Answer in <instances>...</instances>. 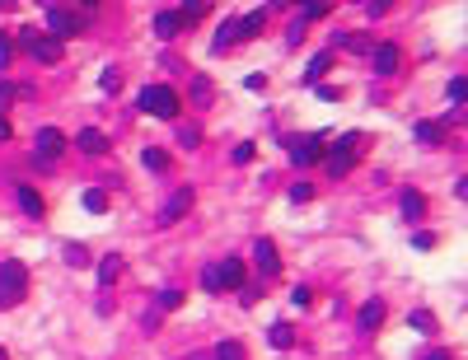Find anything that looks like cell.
Instances as JSON below:
<instances>
[{"label":"cell","instance_id":"obj_50","mask_svg":"<svg viewBox=\"0 0 468 360\" xmlns=\"http://www.w3.org/2000/svg\"><path fill=\"white\" fill-rule=\"evenodd\" d=\"M426 360H449V356H445V351H431V356H426Z\"/></svg>","mask_w":468,"mask_h":360},{"label":"cell","instance_id":"obj_12","mask_svg":"<svg viewBox=\"0 0 468 360\" xmlns=\"http://www.w3.org/2000/svg\"><path fill=\"white\" fill-rule=\"evenodd\" d=\"M262 24H267V10H248V14L234 19V38H258Z\"/></svg>","mask_w":468,"mask_h":360},{"label":"cell","instance_id":"obj_46","mask_svg":"<svg viewBox=\"0 0 468 360\" xmlns=\"http://www.w3.org/2000/svg\"><path fill=\"white\" fill-rule=\"evenodd\" d=\"M300 38H305V24H300V19H295V24H290V33H286V43H290V47H295V43H300Z\"/></svg>","mask_w":468,"mask_h":360},{"label":"cell","instance_id":"obj_51","mask_svg":"<svg viewBox=\"0 0 468 360\" xmlns=\"http://www.w3.org/2000/svg\"><path fill=\"white\" fill-rule=\"evenodd\" d=\"M0 360H10V356H5V346H0Z\"/></svg>","mask_w":468,"mask_h":360},{"label":"cell","instance_id":"obj_10","mask_svg":"<svg viewBox=\"0 0 468 360\" xmlns=\"http://www.w3.org/2000/svg\"><path fill=\"white\" fill-rule=\"evenodd\" d=\"M215 272H220V290H239V285L248 281V267H244V257H225Z\"/></svg>","mask_w":468,"mask_h":360},{"label":"cell","instance_id":"obj_42","mask_svg":"<svg viewBox=\"0 0 468 360\" xmlns=\"http://www.w3.org/2000/svg\"><path fill=\"white\" fill-rule=\"evenodd\" d=\"M314 94H318L323 103H338L342 99V89H328V84H314Z\"/></svg>","mask_w":468,"mask_h":360},{"label":"cell","instance_id":"obj_23","mask_svg":"<svg viewBox=\"0 0 468 360\" xmlns=\"http://www.w3.org/2000/svg\"><path fill=\"white\" fill-rule=\"evenodd\" d=\"M333 14V5H323V0H309V5H300V24H314V19H328Z\"/></svg>","mask_w":468,"mask_h":360},{"label":"cell","instance_id":"obj_35","mask_svg":"<svg viewBox=\"0 0 468 360\" xmlns=\"http://www.w3.org/2000/svg\"><path fill=\"white\" fill-rule=\"evenodd\" d=\"M253 154H258V145H253V141H239V145H234V164H248V159H253Z\"/></svg>","mask_w":468,"mask_h":360},{"label":"cell","instance_id":"obj_21","mask_svg":"<svg viewBox=\"0 0 468 360\" xmlns=\"http://www.w3.org/2000/svg\"><path fill=\"white\" fill-rule=\"evenodd\" d=\"M328 66H333V51L323 47L318 51V56H314L309 66H305V80H309V84H318V80H323V71H328Z\"/></svg>","mask_w":468,"mask_h":360},{"label":"cell","instance_id":"obj_40","mask_svg":"<svg viewBox=\"0 0 468 360\" xmlns=\"http://www.w3.org/2000/svg\"><path fill=\"white\" fill-rule=\"evenodd\" d=\"M19 99V84H10V80H0V112H5V103Z\"/></svg>","mask_w":468,"mask_h":360},{"label":"cell","instance_id":"obj_15","mask_svg":"<svg viewBox=\"0 0 468 360\" xmlns=\"http://www.w3.org/2000/svg\"><path fill=\"white\" fill-rule=\"evenodd\" d=\"M356 323H361V333H375L384 323V300H365L361 313H356Z\"/></svg>","mask_w":468,"mask_h":360},{"label":"cell","instance_id":"obj_45","mask_svg":"<svg viewBox=\"0 0 468 360\" xmlns=\"http://www.w3.org/2000/svg\"><path fill=\"white\" fill-rule=\"evenodd\" d=\"M309 300H314V290H309V285H295V304H300V309H309Z\"/></svg>","mask_w":468,"mask_h":360},{"label":"cell","instance_id":"obj_24","mask_svg":"<svg viewBox=\"0 0 468 360\" xmlns=\"http://www.w3.org/2000/svg\"><path fill=\"white\" fill-rule=\"evenodd\" d=\"M84 211H89V215H104L108 211V192L104 187H89V192H84Z\"/></svg>","mask_w":468,"mask_h":360},{"label":"cell","instance_id":"obj_8","mask_svg":"<svg viewBox=\"0 0 468 360\" xmlns=\"http://www.w3.org/2000/svg\"><path fill=\"white\" fill-rule=\"evenodd\" d=\"M253 262H258L262 276H281V257H277V243L272 239H253Z\"/></svg>","mask_w":468,"mask_h":360},{"label":"cell","instance_id":"obj_43","mask_svg":"<svg viewBox=\"0 0 468 360\" xmlns=\"http://www.w3.org/2000/svg\"><path fill=\"white\" fill-rule=\"evenodd\" d=\"M384 10H389V0H370V5H365V19H379Z\"/></svg>","mask_w":468,"mask_h":360},{"label":"cell","instance_id":"obj_4","mask_svg":"<svg viewBox=\"0 0 468 360\" xmlns=\"http://www.w3.org/2000/svg\"><path fill=\"white\" fill-rule=\"evenodd\" d=\"M61 154H66V136H61L56 127H38V136H33V169L52 173Z\"/></svg>","mask_w":468,"mask_h":360},{"label":"cell","instance_id":"obj_34","mask_svg":"<svg viewBox=\"0 0 468 360\" xmlns=\"http://www.w3.org/2000/svg\"><path fill=\"white\" fill-rule=\"evenodd\" d=\"M178 145H183V150H197V145H202V131H197V127H183L178 131Z\"/></svg>","mask_w":468,"mask_h":360},{"label":"cell","instance_id":"obj_17","mask_svg":"<svg viewBox=\"0 0 468 360\" xmlns=\"http://www.w3.org/2000/svg\"><path fill=\"white\" fill-rule=\"evenodd\" d=\"M14 202H19V211H24V215H33V220H38L43 211H47V206H43V192H38V187H19V192H14Z\"/></svg>","mask_w":468,"mask_h":360},{"label":"cell","instance_id":"obj_9","mask_svg":"<svg viewBox=\"0 0 468 360\" xmlns=\"http://www.w3.org/2000/svg\"><path fill=\"white\" fill-rule=\"evenodd\" d=\"M370 56H375V75H398V66H403L398 43H379V47H370Z\"/></svg>","mask_w":468,"mask_h":360},{"label":"cell","instance_id":"obj_7","mask_svg":"<svg viewBox=\"0 0 468 360\" xmlns=\"http://www.w3.org/2000/svg\"><path fill=\"white\" fill-rule=\"evenodd\" d=\"M192 202H197V192H192V187H178L169 202L159 206V225H174V220H183V215L192 211Z\"/></svg>","mask_w":468,"mask_h":360},{"label":"cell","instance_id":"obj_38","mask_svg":"<svg viewBox=\"0 0 468 360\" xmlns=\"http://www.w3.org/2000/svg\"><path fill=\"white\" fill-rule=\"evenodd\" d=\"M290 202H295V206L314 202V187H309V182H295V187H290Z\"/></svg>","mask_w":468,"mask_h":360},{"label":"cell","instance_id":"obj_19","mask_svg":"<svg viewBox=\"0 0 468 360\" xmlns=\"http://www.w3.org/2000/svg\"><path fill=\"white\" fill-rule=\"evenodd\" d=\"M417 141H421V145H441L445 141V122H431V117L417 122Z\"/></svg>","mask_w":468,"mask_h":360},{"label":"cell","instance_id":"obj_36","mask_svg":"<svg viewBox=\"0 0 468 360\" xmlns=\"http://www.w3.org/2000/svg\"><path fill=\"white\" fill-rule=\"evenodd\" d=\"M412 248H417V253H431V248H436V234H431V230H417L412 234Z\"/></svg>","mask_w":468,"mask_h":360},{"label":"cell","instance_id":"obj_47","mask_svg":"<svg viewBox=\"0 0 468 360\" xmlns=\"http://www.w3.org/2000/svg\"><path fill=\"white\" fill-rule=\"evenodd\" d=\"M33 38H38V33H33V28H19V38H14V43H19V47L28 51V47H33Z\"/></svg>","mask_w":468,"mask_h":360},{"label":"cell","instance_id":"obj_13","mask_svg":"<svg viewBox=\"0 0 468 360\" xmlns=\"http://www.w3.org/2000/svg\"><path fill=\"white\" fill-rule=\"evenodd\" d=\"M122 272H127V257L108 253L104 262H99V285H117V281H122Z\"/></svg>","mask_w":468,"mask_h":360},{"label":"cell","instance_id":"obj_48","mask_svg":"<svg viewBox=\"0 0 468 360\" xmlns=\"http://www.w3.org/2000/svg\"><path fill=\"white\" fill-rule=\"evenodd\" d=\"M454 197H459V202H468V178H459V182H454Z\"/></svg>","mask_w":468,"mask_h":360},{"label":"cell","instance_id":"obj_39","mask_svg":"<svg viewBox=\"0 0 468 360\" xmlns=\"http://www.w3.org/2000/svg\"><path fill=\"white\" fill-rule=\"evenodd\" d=\"M202 290H211V295L220 290V272H215V267H207V272H202Z\"/></svg>","mask_w":468,"mask_h":360},{"label":"cell","instance_id":"obj_25","mask_svg":"<svg viewBox=\"0 0 468 360\" xmlns=\"http://www.w3.org/2000/svg\"><path fill=\"white\" fill-rule=\"evenodd\" d=\"M333 43H338V47H347V51H356V56H365V51H370V43H365L361 33H338Z\"/></svg>","mask_w":468,"mask_h":360},{"label":"cell","instance_id":"obj_30","mask_svg":"<svg viewBox=\"0 0 468 360\" xmlns=\"http://www.w3.org/2000/svg\"><path fill=\"white\" fill-rule=\"evenodd\" d=\"M445 94H449V103H468V75H454Z\"/></svg>","mask_w":468,"mask_h":360},{"label":"cell","instance_id":"obj_26","mask_svg":"<svg viewBox=\"0 0 468 360\" xmlns=\"http://www.w3.org/2000/svg\"><path fill=\"white\" fill-rule=\"evenodd\" d=\"M99 89H104L108 99H113V94H117V89H122V71H117V66H108L104 75H99Z\"/></svg>","mask_w":468,"mask_h":360},{"label":"cell","instance_id":"obj_1","mask_svg":"<svg viewBox=\"0 0 468 360\" xmlns=\"http://www.w3.org/2000/svg\"><path fill=\"white\" fill-rule=\"evenodd\" d=\"M136 108L150 112V117L174 122V117H178V89H169V84H141V89H136Z\"/></svg>","mask_w":468,"mask_h":360},{"label":"cell","instance_id":"obj_44","mask_svg":"<svg viewBox=\"0 0 468 360\" xmlns=\"http://www.w3.org/2000/svg\"><path fill=\"white\" fill-rule=\"evenodd\" d=\"M258 295H262V290H258V285H248V281H244V285H239V300H244V304H253V300H258Z\"/></svg>","mask_w":468,"mask_h":360},{"label":"cell","instance_id":"obj_22","mask_svg":"<svg viewBox=\"0 0 468 360\" xmlns=\"http://www.w3.org/2000/svg\"><path fill=\"white\" fill-rule=\"evenodd\" d=\"M141 164H145L150 173H164V169H169V150H159V145H150V150H141Z\"/></svg>","mask_w":468,"mask_h":360},{"label":"cell","instance_id":"obj_18","mask_svg":"<svg viewBox=\"0 0 468 360\" xmlns=\"http://www.w3.org/2000/svg\"><path fill=\"white\" fill-rule=\"evenodd\" d=\"M178 28H183V14H178V10H159V14H155V38H174Z\"/></svg>","mask_w":468,"mask_h":360},{"label":"cell","instance_id":"obj_2","mask_svg":"<svg viewBox=\"0 0 468 360\" xmlns=\"http://www.w3.org/2000/svg\"><path fill=\"white\" fill-rule=\"evenodd\" d=\"M356 150H361V131H347L338 145H328V154H323L318 164L328 169V178H347L351 164H356Z\"/></svg>","mask_w":468,"mask_h":360},{"label":"cell","instance_id":"obj_5","mask_svg":"<svg viewBox=\"0 0 468 360\" xmlns=\"http://www.w3.org/2000/svg\"><path fill=\"white\" fill-rule=\"evenodd\" d=\"M281 145L290 150V164L295 169H314L323 159V136H281Z\"/></svg>","mask_w":468,"mask_h":360},{"label":"cell","instance_id":"obj_37","mask_svg":"<svg viewBox=\"0 0 468 360\" xmlns=\"http://www.w3.org/2000/svg\"><path fill=\"white\" fill-rule=\"evenodd\" d=\"M408 323H412L417 333H431V328H436V323H431V313H426V309H417V313H408Z\"/></svg>","mask_w":468,"mask_h":360},{"label":"cell","instance_id":"obj_11","mask_svg":"<svg viewBox=\"0 0 468 360\" xmlns=\"http://www.w3.org/2000/svg\"><path fill=\"white\" fill-rule=\"evenodd\" d=\"M398 211H403V220H421V215H426V197H421L417 187H403V192H398Z\"/></svg>","mask_w":468,"mask_h":360},{"label":"cell","instance_id":"obj_16","mask_svg":"<svg viewBox=\"0 0 468 360\" xmlns=\"http://www.w3.org/2000/svg\"><path fill=\"white\" fill-rule=\"evenodd\" d=\"M33 56H38V61H43V66H56V61H61V43H56L52 33H47V38H33Z\"/></svg>","mask_w":468,"mask_h":360},{"label":"cell","instance_id":"obj_41","mask_svg":"<svg viewBox=\"0 0 468 360\" xmlns=\"http://www.w3.org/2000/svg\"><path fill=\"white\" fill-rule=\"evenodd\" d=\"M10 56H14V43H10V38H5V33H0V71H5V66H10Z\"/></svg>","mask_w":468,"mask_h":360},{"label":"cell","instance_id":"obj_33","mask_svg":"<svg viewBox=\"0 0 468 360\" xmlns=\"http://www.w3.org/2000/svg\"><path fill=\"white\" fill-rule=\"evenodd\" d=\"M207 10H211L207 0H187V5H183L178 14H183V24H187V19H202V14H207Z\"/></svg>","mask_w":468,"mask_h":360},{"label":"cell","instance_id":"obj_28","mask_svg":"<svg viewBox=\"0 0 468 360\" xmlns=\"http://www.w3.org/2000/svg\"><path fill=\"white\" fill-rule=\"evenodd\" d=\"M66 267H89V248L84 243H66Z\"/></svg>","mask_w":468,"mask_h":360},{"label":"cell","instance_id":"obj_32","mask_svg":"<svg viewBox=\"0 0 468 360\" xmlns=\"http://www.w3.org/2000/svg\"><path fill=\"white\" fill-rule=\"evenodd\" d=\"M215 360H244V346H239V341H220V346H215Z\"/></svg>","mask_w":468,"mask_h":360},{"label":"cell","instance_id":"obj_27","mask_svg":"<svg viewBox=\"0 0 468 360\" xmlns=\"http://www.w3.org/2000/svg\"><path fill=\"white\" fill-rule=\"evenodd\" d=\"M192 103H197V108H211V80L207 75L192 80Z\"/></svg>","mask_w":468,"mask_h":360},{"label":"cell","instance_id":"obj_29","mask_svg":"<svg viewBox=\"0 0 468 360\" xmlns=\"http://www.w3.org/2000/svg\"><path fill=\"white\" fill-rule=\"evenodd\" d=\"M234 43V19H225V24L215 28V43H211V51H225Z\"/></svg>","mask_w":468,"mask_h":360},{"label":"cell","instance_id":"obj_49","mask_svg":"<svg viewBox=\"0 0 468 360\" xmlns=\"http://www.w3.org/2000/svg\"><path fill=\"white\" fill-rule=\"evenodd\" d=\"M0 141H10V122H5V112H0Z\"/></svg>","mask_w":468,"mask_h":360},{"label":"cell","instance_id":"obj_31","mask_svg":"<svg viewBox=\"0 0 468 360\" xmlns=\"http://www.w3.org/2000/svg\"><path fill=\"white\" fill-rule=\"evenodd\" d=\"M178 304H183V290H174V285H169V290H159V300H155L159 313H164V309H178Z\"/></svg>","mask_w":468,"mask_h":360},{"label":"cell","instance_id":"obj_20","mask_svg":"<svg viewBox=\"0 0 468 360\" xmlns=\"http://www.w3.org/2000/svg\"><path fill=\"white\" fill-rule=\"evenodd\" d=\"M267 341H272L277 351H290V346H295V328H290V323H272V333H267Z\"/></svg>","mask_w":468,"mask_h":360},{"label":"cell","instance_id":"obj_14","mask_svg":"<svg viewBox=\"0 0 468 360\" xmlns=\"http://www.w3.org/2000/svg\"><path fill=\"white\" fill-rule=\"evenodd\" d=\"M75 145H80V154H108V136L99 127H84L75 136Z\"/></svg>","mask_w":468,"mask_h":360},{"label":"cell","instance_id":"obj_3","mask_svg":"<svg viewBox=\"0 0 468 360\" xmlns=\"http://www.w3.org/2000/svg\"><path fill=\"white\" fill-rule=\"evenodd\" d=\"M24 295H28V267L14 262V257H5L0 262V309H14Z\"/></svg>","mask_w":468,"mask_h":360},{"label":"cell","instance_id":"obj_6","mask_svg":"<svg viewBox=\"0 0 468 360\" xmlns=\"http://www.w3.org/2000/svg\"><path fill=\"white\" fill-rule=\"evenodd\" d=\"M47 28H52V38L61 43V38H71V33L84 28V14H80L75 5H47Z\"/></svg>","mask_w":468,"mask_h":360}]
</instances>
